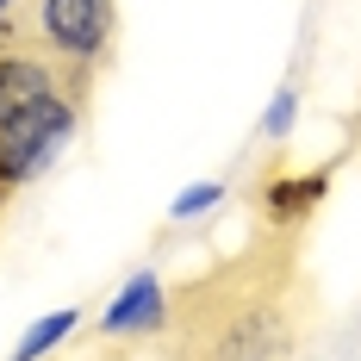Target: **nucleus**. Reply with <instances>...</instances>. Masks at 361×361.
<instances>
[{"mask_svg":"<svg viewBox=\"0 0 361 361\" xmlns=\"http://www.w3.org/2000/svg\"><path fill=\"white\" fill-rule=\"evenodd\" d=\"M212 200H218V187H187V193H180V206H175V212H180V218H187V212H206Z\"/></svg>","mask_w":361,"mask_h":361,"instance_id":"obj_6","label":"nucleus"},{"mask_svg":"<svg viewBox=\"0 0 361 361\" xmlns=\"http://www.w3.org/2000/svg\"><path fill=\"white\" fill-rule=\"evenodd\" d=\"M13 19H25V0H0V25H13Z\"/></svg>","mask_w":361,"mask_h":361,"instance_id":"obj_7","label":"nucleus"},{"mask_svg":"<svg viewBox=\"0 0 361 361\" xmlns=\"http://www.w3.org/2000/svg\"><path fill=\"white\" fill-rule=\"evenodd\" d=\"M87 94H75L44 56H0V180H32L63 137Z\"/></svg>","mask_w":361,"mask_h":361,"instance_id":"obj_2","label":"nucleus"},{"mask_svg":"<svg viewBox=\"0 0 361 361\" xmlns=\"http://www.w3.org/2000/svg\"><path fill=\"white\" fill-rule=\"evenodd\" d=\"M112 0H25V32H32L37 56L69 81L75 94L94 87V75L112 50Z\"/></svg>","mask_w":361,"mask_h":361,"instance_id":"obj_3","label":"nucleus"},{"mask_svg":"<svg viewBox=\"0 0 361 361\" xmlns=\"http://www.w3.org/2000/svg\"><path fill=\"white\" fill-rule=\"evenodd\" d=\"M69 330H75V312H56V318H37V324L25 330V343L13 349V361H44L50 349H56V343H63V336H69Z\"/></svg>","mask_w":361,"mask_h":361,"instance_id":"obj_5","label":"nucleus"},{"mask_svg":"<svg viewBox=\"0 0 361 361\" xmlns=\"http://www.w3.org/2000/svg\"><path fill=\"white\" fill-rule=\"evenodd\" d=\"M0 187H6V180H0Z\"/></svg>","mask_w":361,"mask_h":361,"instance_id":"obj_8","label":"nucleus"},{"mask_svg":"<svg viewBox=\"0 0 361 361\" xmlns=\"http://www.w3.org/2000/svg\"><path fill=\"white\" fill-rule=\"evenodd\" d=\"M162 324H169V293H162L156 274H137V281L100 312V330H106V336H149V330H162Z\"/></svg>","mask_w":361,"mask_h":361,"instance_id":"obj_4","label":"nucleus"},{"mask_svg":"<svg viewBox=\"0 0 361 361\" xmlns=\"http://www.w3.org/2000/svg\"><path fill=\"white\" fill-rule=\"evenodd\" d=\"M162 343L175 361H305L312 281L287 250H250L169 293Z\"/></svg>","mask_w":361,"mask_h":361,"instance_id":"obj_1","label":"nucleus"}]
</instances>
